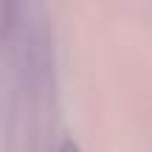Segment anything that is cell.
Returning a JSON list of instances; mask_svg holds the SVG:
<instances>
[{
	"instance_id": "1",
	"label": "cell",
	"mask_w": 152,
	"mask_h": 152,
	"mask_svg": "<svg viewBox=\"0 0 152 152\" xmlns=\"http://www.w3.org/2000/svg\"><path fill=\"white\" fill-rule=\"evenodd\" d=\"M59 152H79V147H76L73 141H65V144H62V149H59Z\"/></svg>"
}]
</instances>
